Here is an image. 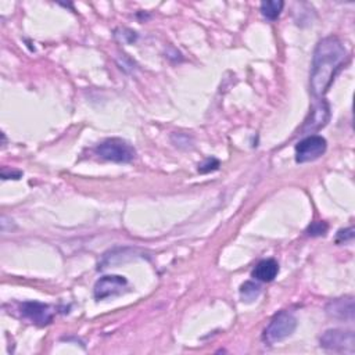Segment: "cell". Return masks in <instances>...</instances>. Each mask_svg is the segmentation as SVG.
<instances>
[{"label": "cell", "mask_w": 355, "mask_h": 355, "mask_svg": "<svg viewBox=\"0 0 355 355\" xmlns=\"http://www.w3.org/2000/svg\"><path fill=\"white\" fill-rule=\"evenodd\" d=\"M348 53L336 36L323 38L315 47L311 69V92L317 99H323L336 74L344 66Z\"/></svg>", "instance_id": "1"}, {"label": "cell", "mask_w": 355, "mask_h": 355, "mask_svg": "<svg viewBox=\"0 0 355 355\" xmlns=\"http://www.w3.org/2000/svg\"><path fill=\"white\" fill-rule=\"evenodd\" d=\"M297 328V319L289 311L278 313L265 328L262 339L268 344H275L283 341L289 336H291Z\"/></svg>", "instance_id": "2"}, {"label": "cell", "mask_w": 355, "mask_h": 355, "mask_svg": "<svg viewBox=\"0 0 355 355\" xmlns=\"http://www.w3.org/2000/svg\"><path fill=\"white\" fill-rule=\"evenodd\" d=\"M95 151L99 157L112 162H131L136 157V150L134 146L118 138L103 140L97 145Z\"/></svg>", "instance_id": "3"}, {"label": "cell", "mask_w": 355, "mask_h": 355, "mask_svg": "<svg viewBox=\"0 0 355 355\" xmlns=\"http://www.w3.org/2000/svg\"><path fill=\"white\" fill-rule=\"evenodd\" d=\"M319 343H321V347L328 351L344 352V354L355 352V336L352 330L329 329L321 336Z\"/></svg>", "instance_id": "4"}, {"label": "cell", "mask_w": 355, "mask_h": 355, "mask_svg": "<svg viewBox=\"0 0 355 355\" xmlns=\"http://www.w3.org/2000/svg\"><path fill=\"white\" fill-rule=\"evenodd\" d=\"M326 139L319 135H310L295 146V161L303 164L318 160L326 151Z\"/></svg>", "instance_id": "5"}, {"label": "cell", "mask_w": 355, "mask_h": 355, "mask_svg": "<svg viewBox=\"0 0 355 355\" xmlns=\"http://www.w3.org/2000/svg\"><path fill=\"white\" fill-rule=\"evenodd\" d=\"M128 286V280L120 275H107L100 278L93 289L96 300H106L112 295L121 294Z\"/></svg>", "instance_id": "6"}, {"label": "cell", "mask_w": 355, "mask_h": 355, "mask_svg": "<svg viewBox=\"0 0 355 355\" xmlns=\"http://www.w3.org/2000/svg\"><path fill=\"white\" fill-rule=\"evenodd\" d=\"M21 314L38 326H46L53 321V310L47 304L25 302L21 304Z\"/></svg>", "instance_id": "7"}, {"label": "cell", "mask_w": 355, "mask_h": 355, "mask_svg": "<svg viewBox=\"0 0 355 355\" xmlns=\"http://www.w3.org/2000/svg\"><path fill=\"white\" fill-rule=\"evenodd\" d=\"M330 118V108L329 104L325 101V99H319L318 103L314 104L311 108L308 120L306 121L302 132L303 134H311L315 131H319L323 128Z\"/></svg>", "instance_id": "8"}, {"label": "cell", "mask_w": 355, "mask_h": 355, "mask_svg": "<svg viewBox=\"0 0 355 355\" xmlns=\"http://www.w3.org/2000/svg\"><path fill=\"white\" fill-rule=\"evenodd\" d=\"M326 313L330 318L339 319V321H354L355 315V307H354V297L347 295V297H340L332 300L326 306Z\"/></svg>", "instance_id": "9"}, {"label": "cell", "mask_w": 355, "mask_h": 355, "mask_svg": "<svg viewBox=\"0 0 355 355\" xmlns=\"http://www.w3.org/2000/svg\"><path fill=\"white\" fill-rule=\"evenodd\" d=\"M279 273V264L272 260H262L257 264V267L253 271V278H256L260 282H272Z\"/></svg>", "instance_id": "10"}, {"label": "cell", "mask_w": 355, "mask_h": 355, "mask_svg": "<svg viewBox=\"0 0 355 355\" xmlns=\"http://www.w3.org/2000/svg\"><path fill=\"white\" fill-rule=\"evenodd\" d=\"M284 3L282 0H267V2L261 3V13L262 16L269 20V21H275L279 19L282 10H283Z\"/></svg>", "instance_id": "11"}, {"label": "cell", "mask_w": 355, "mask_h": 355, "mask_svg": "<svg viewBox=\"0 0 355 355\" xmlns=\"http://www.w3.org/2000/svg\"><path fill=\"white\" fill-rule=\"evenodd\" d=\"M261 294V287L256 282H245L241 286V299L246 303H252L258 299V295Z\"/></svg>", "instance_id": "12"}, {"label": "cell", "mask_w": 355, "mask_h": 355, "mask_svg": "<svg viewBox=\"0 0 355 355\" xmlns=\"http://www.w3.org/2000/svg\"><path fill=\"white\" fill-rule=\"evenodd\" d=\"M329 226L326 222L323 221H318V222H314L308 226L307 229V234L308 236H313V238H317V236H325L326 232H328Z\"/></svg>", "instance_id": "13"}, {"label": "cell", "mask_w": 355, "mask_h": 355, "mask_svg": "<svg viewBox=\"0 0 355 355\" xmlns=\"http://www.w3.org/2000/svg\"><path fill=\"white\" fill-rule=\"evenodd\" d=\"M218 168H219V161L217 158H207L201 164H199V172H201V173L214 172Z\"/></svg>", "instance_id": "14"}, {"label": "cell", "mask_w": 355, "mask_h": 355, "mask_svg": "<svg viewBox=\"0 0 355 355\" xmlns=\"http://www.w3.org/2000/svg\"><path fill=\"white\" fill-rule=\"evenodd\" d=\"M352 239H354V228H347V229L339 230L336 242L337 243H347V242H351Z\"/></svg>", "instance_id": "15"}, {"label": "cell", "mask_w": 355, "mask_h": 355, "mask_svg": "<svg viewBox=\"0 0 355 355\" xmlns=\"http://www.w3.org/2000/svg\"><path fill=\"white\" fill-rule=\"evenodd\" d=\"M12 176H13V180H19V178L21 176V172H12L10 171V173H8L5 169L2 171V178H3V180H12Z\"/></svg>", "instance_id": "16"}]
</instances>
